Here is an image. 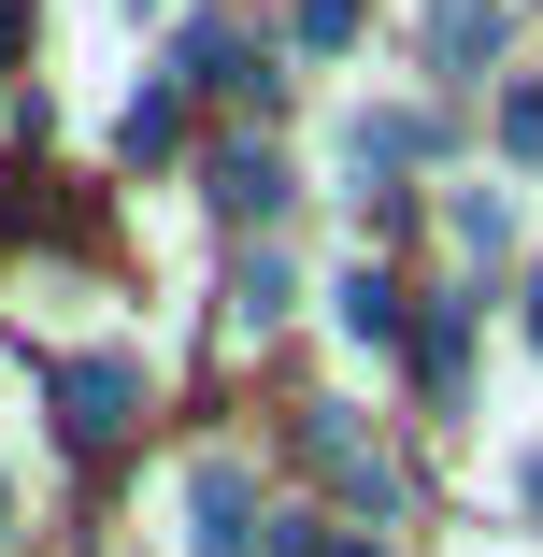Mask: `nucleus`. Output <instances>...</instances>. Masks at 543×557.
<instances>
[{
    "instance_id": "1",
    "label": "nucleus",
    "mask_w": 543,
    "mask_h": 557,
    "mask_svg": "<svg viewBox=\"0 0 543 557\" xmlns=\"http://www.w3.org/2000/svg\"><path fill=\"white\" fill-rule=\"evenodd\" d=\"M129 414H144V358H58V429L86 443H129Z\"/></svg>"
},
{
    "instance_id": "2",
    "label": "nucleus",
    "mask_w": 543,
    "mask_h": 557,
    "mask_svg": "<svg viewBox=\"0 0 543 557\" xmlns=\"http://www.w3.org/2000/svg\"><path fill=\"white\" fill-rule=\"evenodd\" d=\"M186 515H200V557H244V515H258L244 458H200V472H186Z\"/></svg>"
},
{
    "instance_id": "3",
    "label": "nucleus",
    "mask_w": 543,
    "mask_h": 557,
    "mask_svg": "<svg viewBox=\"0 0 543 557\" xmlns=\"http://www.w3.org/2000/svg\"><path fill=\"white\" fill-rule=\"evenodd\" d=\"M300 443H314V458H330V472H344V486H358V500H372V515H400V472H386V458H372V443H358V429H344V414H314V429H300Z\"/></svg>"
},
{
    "instance_id": "4",
    "label": "nucleus",
    "mask_w": 543,
    "mask_h": 557,
    "mask_svg": "<svg viewBox=\"0 0 543 557\" xmlns=\"http://www.w3.org/2000/svg\"><path fill=\"white\" fill-rule=\"evenodd\" d=\"M214 214H244V230H258V214H286V158L230 144V158H214Z\"/></svg>"
},
{
    "instance_id": "5",
    "label": "nucleus",
    "mask_w": 543,
    "mask_h": 557,
    "mask_svg": "<svg viewBox=\"0 0 543 557\" xmlns=\"http://www.w3.org/2000/svg\"><path fill=\"white\" fill-rule=\"evenodd\" d=\"M172 144H186V100H172V86H158V100H129V129H115V158L144 172V158H172Z\"/></svg>"
},
{
    "instance_id": "6",
    "label": "nucleus",
    "mask_w": 543,
    "mask_h": 557,
    "mask_svg": "<svg viewBox=\"0 0 543 557\" xmlns=\"http://www.w3.org/2000/svg\"><path fill=\"white\" fill-rule=\"evenodd\" d=\"M429 44H444V72H472V58L501 44V15H486V0H444V15H429Z\"/></svg>"
},
{
    "instance_id": "7",
    "label": "nucleus",
    "mask_w": 543,
    "mask_h": 557,
    "mask_svg": "<svg viewBox=\"0 0 543 557\" xmlns=\"http://www.w3.org/2000/svg\"><path fill=\"white\" fill-rule=\"evenodd\" d=\"M344 329H358V344H386V329H400V286H386V272H344Z\"/></svg>"
},
{
    "instance_id": "8",
    "label": "nucleus",
    "mask_w": 543,
    "mask_h": 557,
    "mask_svg": "<svg viewBox=\"0 0 543 557\" xmlns=\"http://www.w3.org/2000/svg\"><path fill=\"white\" fill-rule=\"evenodd\" d=\"M272 314H286V272H272V258H244V286H230V329H272Z\"/></svg>"
},
{
    "instance_id": "9",
    "label": "nucleus",
    "mask_w": 543,
    "mask_h": 557,
    "mask_svg": "<svg viewBox=\"0 0 543 557\" xmlns=\"http://www.w3.org/2000/svg\"><path fill=\"white\" fill-rule=\"evenodd\" d=\"M300 44L330 58V44H358V0H300Z\"/></svg>"
},
{
    "instance_id": "10",
    "label": "nucleus",
    "mask_w": 543,
    "mask_h": 557,
    "mask_svg": "<svg viewBox=\"0 0 543 557\" xmlns=\"http://www.w3.org/2000/svg\"><path fill=\"white\" fill-rule=\"evenodd\" d=\"M15 44H29V0H0V72H15Z\"/></svg>"
},
{
    "instance_id": "11",
    "label": "nucleus",
    "mask_w": 543,
    "mask_h": 557,
    "mask_svg": "<svg viewBox=\"0 0 543 557\" xmlns=\"http://www.w3.org/2000/svg\"><path fill=\"white\" fill-rule=\"evenodd\" d=\"M529 344H543V286H529Z\"/></svg>"
},
{
    "instance_id": "12",
    "label": "nucleus",
    "mask_w": 543,
    "mask_h": 557,
    "mask_svg": "<svg viewBox=\"0 0 543 557\" xmlns=\"http://www.w3.org/2000/svg\"><path fill=\"white\" fill-rule=\"evenodd\" d=\"M129 15H158V0H129Z\"/></svg>"
},
{
    "instance_id": "13",
    "label": "nucleus",
    "mask_w": 543,
    "mask_h": 557,
    "mask_svg": "<svg viewBox=\"0 0 543 557\" xmlns=\"http://www.w3.org/2000/svg\"><path fill=\"white\" fill-rule=\"evenodd\" d=\"M529 500H543V472H529Z\"/></svg>"
}]
</instances>
